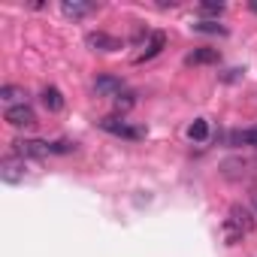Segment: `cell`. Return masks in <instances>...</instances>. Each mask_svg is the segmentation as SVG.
Here are the masks:
<instances>
[{"label": "cell", "instance_id": "6da1fadb", "mask_svg": "<svg viewBox=\"0 0 257 257\" xmlns=\"http://www.w3.org/2000/svg\"><path fill=\"white\" fill-rule=\"evenodd\" d=\"M254 230V218H251V212L245 209V206H230V212H227V218H224V224H221V233H224V239H227V245H236L242 236H248Z\"/></svg>", "mask_w": 257, "mask_h": 257}, {"label": "cell", "instance_id": "7a4b0ae2", "mask_svg": "<svg viewBox=\"0 0 257 257\" xmlns=\"http://www.w3.org/2000/svg\"><path fill=\"white\" fill-rule=\"evenodd\" d=\"M100 127H103L106 134H112V137H121V140H143V137H146V127H137V124L124 121V118H118V115L100 118Z\"/></svg>", "mask_w": 257, "mask_h": 257}, {"label": "cell", "instance_id": "3957f363", "mask_svg": "<svg viewBox=\"0 0 257 257\" xmlns=\"http://www.w3.org/2000/svg\"><path fill=\"white\" fill-rule=\"evenodd\" d=\"M25 158H19V155H10V158H4L0 161V179H4L7 185H19V182H25Z\"/></svg>", "mask_w": 257, "mask_h": 257}, {"label": "cell", "instance_id": "277c9868", "mask_svg": "<svg viewBox=\"0 0 257 257\" xmlns=\"http://www.w3.org/2000/svg\"><path fill=\"white\" fill-rule=\"evenodd\" d=\"M13 152L19 155V158H49L52 155V146L49 143H43V140H16L13 143Z\"/></svg>", "mask_w": 257, "mask_h": 257}, {"label": "cell", "instance_id": "5b68a950", "mask_svg": "<svg viewBox=\"0 0 257 257\" xmlns=\"http://www.w3.org/2000/svg\"><path fill=\"white\" fill-rule=\"evenodd\" d=\"M4 118H7L13 127H34V124H37V115H34V109H31L28 103H19V106H7Z\"/></svg>", "mask_w": 257, "mask_h": 257}, {"label": "cell", "instance_id": "8992f818", "mask_svg": "<svg viewBox=\"0 0 257 257\" xmlns=\"http://www.w3.org/2000/svg\"><path fill=\"white\" fill-rule=\"evenodd\" d=\"M94 94L97 97H121L124 94V82L121 79H115V76H97V82H94Z\"/></svg>", "mask_w": 257, "mask_h": 257}, {"label": "cell", "instance_id": "52a82bcc", "mask_svg": "<svg viewBox=\"0 0 257 257\" xmlns=\"http://www.w3.org/2000/svg\"><path fill=\"white\" fill-rule=\"evenodd\" d=\"M164 46H167V34H164V31H152V34H149V43H146V49H143V55H137V64L152 61L155 55H161Z\"/></svg>", "mask_w": 257, "mask_h": 257}, {"label": "cell", "instance_id": "ba28073f", "mask_svg": "<svg viewBox=\"0 0 257 257\" xmlns=\"http://www.w3.org/2000/svg\"><path fill=\"white\" fill-rule=\"evenodd\" d=\"M94 52H115V49H121V43L115 40V37H109V34H103V31H97V34H88V40H85Z\"/></svg>", "mask_w": 257, "mask_h": 257}, {"label": "cell", "instance_id": "9c48e42d", "mask_svg": "<svg viewBox=\"0 0 257 257\" xmlns=\"http://www.w3.org/2000/svg\"><path fill=\"white\" fill-rule=\"evenodd\" d=\"M94 10H97L94 4H79V0H64L61 4V13L67 19H82V16H91Z\"/></svg>", "mask_w": 257, "mask_h": 257}, {"label": "cell", "instance_id": "30bf717a", "mask_svg": "<svg viewBox=\"0 0 257 257\" xmlns=\"http://www.w3.org/2000/svg\"><path fill=\"white\" fill-rule=\"evenodd\" d=\"M43 106H46L49 112H61V109H64V94H61L55 85L43 88Z\"/></svg>", "mask_w": 257, "mask_h": 257}, {"label": "cell", "instance_id": "8fae6325", "mask_svg": "<svg viewBox=\"0 0 257 257\" xmlns=\"http://www.w3.org/2000/svg\"><path fill=\"white\" fill-rule=\"evenodd\" d=\"M230 143L233 146H251V149H257V127H248V131H233L230 134Z\"/></svg>", "mask_w": 257, "mask_h": 257}, {"label": "cell", "instance_id": "7c38bea8", "mask_svg": "<svg viewBox=\"0 0 257 257\" xmlns=\"http://www.w3.org/2000/svg\"><path fill=\"white\" fill-rule=\"evenodd\" d=\"M188 140H191V143H206V140H209V121H206V118H197V121L188 127Z\"/></svg>", "mask_w": 257, "mask_h": 257}, {"label": "cell", "instance_id": "4fadbf2b", "mask_svg": "<svg viewBox=\"0 0 257 257\" xmlns=\"http://www.w3.org/2000/svg\"><path fill=\"white\" fill-rule=\"evenodd\" d=\"M218 61H221L218 49H197L188 55V64H218Z\"/></svg>", "mask_w": 257, "mask_h": 257}, {"label": "cell", "instance_id": "5bb4252c", "mask_svg": "<svg viewBox=\"0 0 257 257\" xmlns=\"http://www.w3.org/2000/svg\"><path fill=\"white\" fill-rule=\"evenodd\" d=\"M194 31H200V34H227V28H221L218 22H200V25H194Z\"/></svg>", "mask_w": 257, "mask_h": 257}, {"label": "cell", "instance_id": "9a60e30c", "mask_svg": "<svg viewBox=\"0 0 257 257\" xmlns=\"http://www.w3.org/2000/svg\"><path fill=\"white\" fill-rule=\"evenodd\" d=\"M19 97H25V91L22 88H16V85H4V88H0V100H19Z\"/></svg>", "mask_w": 257, "mask_h": 257}, {"label": "cell", "instance_id": "2e32d148", "mask_svg": "<svg viewBox=\"0 0 257 257\" xmlns=\"http://www.w3.org/2000/svg\"><path fill=\"white\" fill-rule=\"evenodd\" d=\"M134 103H137V100H134V94H127V91H124L121 97H115V109H118V112H127V109H134Z\"/></svg>", "mask_w": 257, "mask_h": 257}, {"label": "cell", "instance_id": "e0dca14e", "mask_svg": "<svg viewBox=\"0 0 257 257\" xmlns=\"http://www.w3.org/2000/svg\"><path fill=\"white\" fill-rule=\"evenodd\" d=\"M200 13L203 16H221L224 13V4H200Z\"/></svg>", "mask_w": 257, "mask_h": 257}, {"label": "cell", "instance_id": "ac0fdd59", "mask_svg": "<svg viewBox=\"0 0 257 257\" xmlns=\"http://www.w3.org/2000/svg\"><path fill=\"white\" fill-rule=\"evenodd\" d=\"M251 206H254V215H257V191L251 194Z\"/></svg>", "mask_w": 257, "mask_h": 257}, {"label": "cell", "instance_id": "d6986e66", "mask_svg": "<svg viewBox=\"0 0 257 257\" xmlns=\"http://www.w3.org/2000/svg\"><path fill=\"white\" fill-rule=\"evenodd\" d=\"M251 10H254V13H257V4H251Z\"/></svg>", "mask_w": 257, "mask_h": 257}]
</instances>
